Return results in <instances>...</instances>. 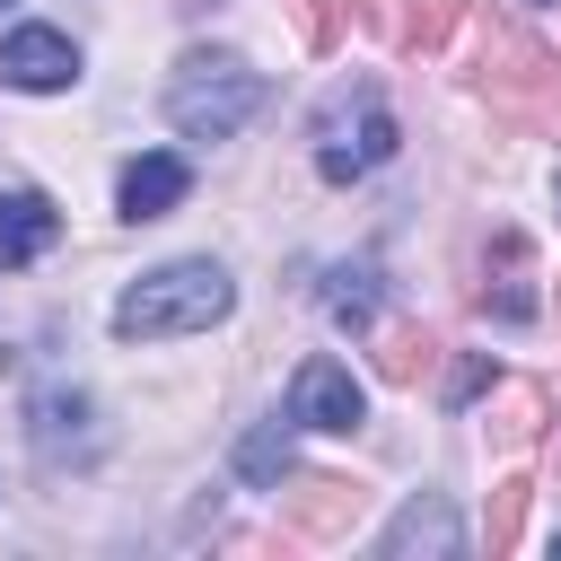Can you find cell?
Listing matches in <instances>:
<instances>
[{"mask_svg": "<svg viewBox=\"0 0 561 561\" xmlns=\"http://www.w3.org/2000/svg\"><path fill=\"white\" fill-rule=\"evenodd\" d=\"M228 307H237L228 263H210V254H175V263L140 272V280L114 298L105 324H114V342H175V333H210Z\"/></svg>", "mask_w": 561, "mask_h": 561, "instance_id": "obj_1", "label": "cell"}, {"mask_svg": "<svg viewBox=\"0 0 561 561\" xmlns=\"http://www.w3.org/2000/svg\"><path fill=\"white\" fill-rule=\"evenodd\" d=\"M263 114V70L228 44H193L175 70H167V123L184 140H228Z\"/></svg>", "mask_w": 561, "mask_h": 561, "instance_id": "obj_2", "label": "cell"}, {"mask_svg": "<svg viewBox=\"0 0 561 561\" xmlns=\"http://www.w3.org/2000/svg\"><path fill=\"white\" fill-rule=\"evenodd\" d=\"M307 140H316V175L324 184H359V175H377L386 158H394V105L377 96V79H351V88H333L324 105H316V123H307Z\"/></svg>", "mask_w": 561, "mask_h": 561, "instance_id": "obj_3", "label": "cell"}, {"mask_svg": "<svg viewBox=\"0 0 561 561\" xmlns=\"http://www.w3.org/2000/svg\"><path fill=\"white\" fill-rule=\"evenodd\" d=\"M473 88L500 105V114H526V123H552V105H561V61L526 35V26H491V44H482V70H473Z\"/></svg>", "mask_w": 561, "mask_h": 561, "instance_id": "obj_4", "label": "cell"}, {"mask_svg": "<svg viewBox=\"0 0 561 561\" xmlns=\"http://www.w3.org/2000/svg\"><path fill=\"white\" fill-rule=\"evenodd\" d=\"M26 447H35L53 473H88V465L105 456V421H96V394H88V386H70V377L35 386V394H26Z\"/></svg>", "mask_w": 561, "mask_h": 561, "instance_id": "obj_5", "label": "cell"}, {"mask_svg": "<svg viewBox=\"0 0 561 561\" xmlns=\"http://www.w3.org/2000/svg\"><path fill=\"white\" fill-rule=\"evenodd\" d=\"M298 430H333V438H351L359 421H368V394H359V377L342 368V359H298V377H289V403H280Z\"/></svg>", "mask_w": 561, "mask_h": 561, "instance_id": "obj_6", "label": "cell"}, {"mask_svg": "<svg viewBox=\"0 0 561 561\" xmlns=\"http://www.w3.org/2000/svg\"><path fill=\"white\" fill-rule=\"evenodd\" d=\"M351 517H359V482H342V473H298L280 491V526L298 543H333V535H351Z\"/></svg>", "mask_w": 561, "mask_h": 561, "instance_id": "obj_7", "label": "cell"}, {"mask_svg": "<svg viewBox=\"0 0 561 561\" xmlns=\"http://www.w3.org/2000/svg\"><path fill=\"white\" fill-rule=\"evenodd\" d=\"M377 552H386V561H412V552H430V561H456V552H465V517H456L438 491H412V500L386 517Z\"/></svg>", "mask_w": 561, "mask_h": 561, "instance_id": "obj_8", "label": "cell"}, {"mask_svg": "<svg viewBox=\"0 0 561 561\" xmlns=\"http://www.w3.org/2000/svg\"><path fill=\"white\" fill-rule=\"evenodd\" d=\"M0 79L26 88V96H53V88L79 79V44H70L61 26H18V35L0 44Z\"/></svg>", "mask_w": 561, "mask_h": 561, "instance_id": "obj_9", "label": "cell"}, {"mask_svg": "<svg viewBox=\"0 0 561 561\" xmlns=\"http://www.w3.org/2000/svg\"><path fill=\"white\" fill-rule=\"evenodd\" d=\"M61 245V210L35 184H0V272H26Z\"/></svg>", "mask_w": 561, "mask_h": 561, "instance_id": "obj_10", "label": "cell"}, {"mask_svg": "<svg viewBox=\"0 0 561 561\" xmlns=\"http://www.w3.org/2000/svg\"><path fill=\"white\" fill-rule=\"evenodd\" d=\"M184 193H193V167H184L175 149H140V158L123 167V184H114V210L140 228V219H167Z\"/></svg>", "mask_w": 561, "mask_h": 561, "instance_id": "obj_11", "label": "cell"}, {"mask_svg": "<svg viewBox=\"0 0 561 561\" xmlns=\"http://www.w3.org/2000/svg\"><path fill=\"white\" fill-rule=\"evenodd\" d=\"M316 307H324L342 333H368V324H377V307H386V272H377V254L333 263V272L316 280Z\"/></svg>", "mask_w": 561, "mask_h": 561, "instance_id": "obj_12", "label": "cell"}, {"mask_svg": "<svg viewBox=\"0 0 561 561\" xmlns=\"http://www.w3.org/2000/svg\"><path fill=\"white\" fill-rule=\"evenodd\" d=\"M289 412H272V421H254L245 438H237V482H254V491H280L289 473H298V447H289Z\"/></svg>", "mask_w": 561, "mask_h": 561, "instance_id": "obj_13", "label": "cell"}, {"mask_svg": "<svg viewBox=\"0 0 561 561\" xmlns=\"http://www.w3.org/2000/svg\"><path fill=\"white\" fill-rule=\"evenodd\" d=\"M482 307H491L500 324H526V316H535V254H526V237H508V228H500V280L482 289Z\"/></svg>", "mask_w": 561, "mask_h": 561, "instance_id": "obj_14", "label": "cell"}, {"mask_svg": "<svg viewBox=\"0 0 561 561\" xmlns=\"http://www.w3.org/2000/svg\"><path fill=\"white\" fill-rule=\"evenodd\" d=\"M465 18H473V0H394V44L403 53H438Z\"/></svg>", "mask_w": 561, "mask_h": 561, "instance_id": "obj_15", "label": "cell"}, {"mask_svg": "<svg viewBox=\"0 0 561 561\" xmlns=\"http://www.w3.org/2000/svg\"><path fill=\"white\" fill-rule=\"evenodd\" d=\"M543 412H552L543 386H508L500 412H491V438H500V447H535V438H543Z\"/></svg>", "mask_w": 561, "mask_h": 561, "instance_id": "obj_16", "label": "cell"}, {"mask_svg": "<svg viewBox=\"0 0 561 561\" xmlns=\"http://www.w3.org/2000/svg\"><path fill=\"white\" fill-rule=\"evenodd\" d=\"M280 9H289V26H298L307 53H333V44L351 35V18H359L351 0H280Z\"/></svg>", "mask_w": 561, "mask_h": 561, "instance_id": "obj_17", "label": "cell"}, {"mask_svg": "<svg viewBox=\"0 0 561 561\" xmlns=\"http://www.w3.org/2000/svg\"><path fill=\"white\" fill-rule=\"evenodd\" d=\"M430 359H438V342H430L421 324H394V333H386V351H377L386 386H421V377H430Z\"/></svg>", "mask_w": 561, "mask_h": 561, "instance_id": "obj_18", "label": "cell"}, {"mask_svg": "<svg viewBox=\"0 0 561 561\" xmlns=\"http://www.w3.org/2000/svg\"><path fill=\"white\" fill-rule=\"evenodd\" d=\"M526 491H535L526 473H508V482L491 491V517H482V543H491V552H508V543H517V526H526Z\"/></svg>", "mask_w": 561, "mask_h": 561, "instance_id": "obj_19", "label": "cell"}, {"mask_svg": "<svg viewBox=\"0 0 561 561\" xmlns=\"http://www.w3.org/2000/svg\"><path fill=\"white\" fill-rule=\"evenodd\" d=\"M482 386H500V359H491V351H473V359L456 368V386H447V403H473Z\"/></svg>", "mask_w": 561, "mask_h": 561, "instance_id": "obj_20", "label": "cell"}, {"mask_svg": "<svg viewBox=\"0 0 561 561\" xmlns=\"http://www.w3.org/2000/svg\"><path fill=\"white\" fill-rule=\"evenodd\" d=\"M552 561H561V535H552Z\"/></svg>", "mask_w": 561, "mask_h": 561, "instance_id": "obj_21", "label": "cell"}, {"mask_svg": "<svg viewBox=\"0 0 561 561\" xmlns=\"http://www.w3.org/2000/svg\"><path fill=\"white\" fill-rule=\"evenodd\" d=\"M552 202H561V175H552Z\"/></svg>", "mask_w": 561, "mask_h": 561, "instance_id": "obj_22", "label": "cell"}, {"mask_svg": "<svg viewBox=\"0 0 561 561\" xmlns=\"http://www.w3.org/2000/svg\"><path fill=\"white\" fill-rule=\"evenodd\" d=\"M0 9H9V0H0Z\"/></svg>", "mask_w": 561, "mask_h": 561, "instance_id": "obj_23", "label": "cell"}]
</instances>
